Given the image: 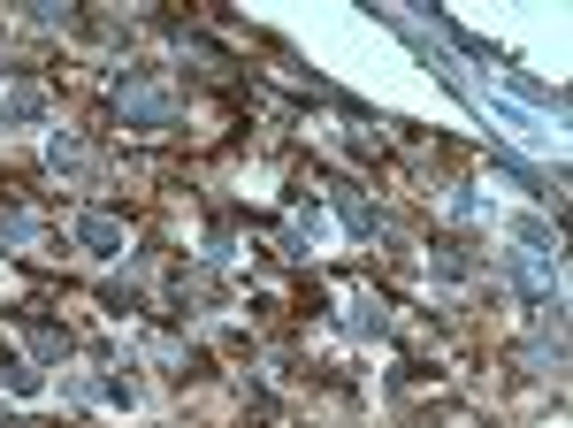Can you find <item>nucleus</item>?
Segmentation results:
<instances>
[{
    "label": "nucleus",
    "mask_w": 573,
    "mask_h": 428,
    "mask_svg": "<svg viewBox=\"0 0 573 428\" xmlns=\"http://www.w3.org/2000/svg\"><path fill=\"white\" fill-rule=\"evenodd\" d=\"M77 237H85L92 253H115V245H123V230H115L107 214H85V222H77Z\"/></svg>",
    "instance_id": "obj_1"
}]
</instances>
